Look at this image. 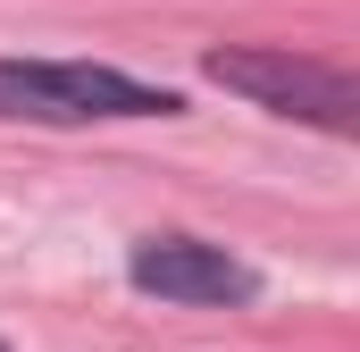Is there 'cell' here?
Masks as SVG:
<instances>
[{
  "label": "cell",
  "mask_w": 360,
  "mask_h": 352,
  "mask_svg": "<svg viewBox=\"0 0 360 352\" xmlns=\"http://www.w3.org/2000/svg\"><path fill=\"white\" fill-rule=\"evenodd\" d=\"M168 84L92 59H0V118H176Z\"/></svg>",
  "instance_id": "6da1fadb"
},
{
  "label": "cell",
  "mask_w": 360,
  "mask_h": 352,
  "mask_svg": "<svg viewBox=\"0 0 360 352\" xmlns=\"http://www.w3.org/2000/svg\"><path fill=\"white\" fill-rule=\"evenodd\" d=\"M210 68V84L243 92V101H260L276 118H302V126H327V134H352L360 126V84L344 68H327V59H302V51H210L201 59Z\"/></svg>",
  "instance_id": "7a4b0ae2"
},
{
  "label": "cell",
  "mask_w": 360,
  "mask_h": 352,
  "mask_svg": "<svg viewBox=\"0 0 360 352\" xmlns=\"http://www.w3.org/2000/svg\"><path fill=\"white\" fill-rule=\"evenodd\" d=\"M126 277L160 302H193V310H226V302H252L260 277L235 260L226 244H201V235H143Z\"/></svg>",
  "instance_id": "3957f363"
},
{
  "label": "cell",
  "mask_w": 360,
  "mask_h": 352,
  "mask_svg": "<svg viewBox=\"0 0 360 352\" xmlns=\"http://www.w3.org/2000/svg\"><path fill=\"white\" fill-rule=\"evenodd\" d=\"M0 352H8V344H0Z\"/></svg>",
  "instance_id": "277c9868"
}]
</instances>
